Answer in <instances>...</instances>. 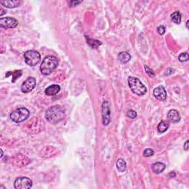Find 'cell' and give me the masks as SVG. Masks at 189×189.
Here are the masks:
<instances>
[{
  "mask_svg": "<svg viewBox=\"0 0 189 189\" xmlns=\"http://www.w3.org/2000/svg\"><path fill=\"white\" fill-rule=\"evenodd\" d=\"M118 59H119V61H121V62L126 64L130 61L131 56L126 52H120L119 55H118Z\"/></svg>",
  "mask_w": 189,
  "mask_h": 189,
  "instance_id": "cell-15",
  "label": "cell"
},
{
  "mask_svg": "<svg viewBox=\"0 0 189 189\" xmlns=\"http://www.w3.org/2000/svg\"><path fill=\"white\" fill-rule=\"evenodd\" d=\"M189 59V56L187 52H183L181 53L179 56V61L181 62H185V61H188Z\"/></svg>",
  "mask_w": 189,
  "mask_h": 189,
  "instance_id": "cell-20",
  "label": "cell"
},
{
  "mask_svg": "<svg viewBox=\"0 0 189 189\" xmlns=\"http://www.w3.org/2000/svg\"><path fill=\"white\" fill-rule=\"evenodd\" d=\"M157 32L160 35H163L165 33V28L164 26H160L157 28Z\"/></svg>",
  "mask_w": 189,
  "mask_h": 189,
  "instance_id": "cell-24",
  "label": "cell"
},
{
  "mask_svg": "<svg viewBox=\"0 0 189 189\" xmlns=\"http://www.w3.org/2000/svg\"><path fill=\"white\" fill-rule=\"evenodd\" d=\"M0 157H3V151H2V149H1V156H0Z\"/></svg>",
  "mask_w": 189,
  "mask_h": 189,
  "instance_id": "cell-27",
  "label": "cell"
},
{
  "mask_svg": "<svg viewBox=\"0 0 189 189\" xmlns=\"http://www.w3.org/2000/svg\"><path fill=\"white\" fill-rule=\"evenodd\" d=\"M0 3L8 8H14L19 7L21 5V2L19 0H5V1H0Z\"/></svg>",
  "mask_w": 189,
  "mask_h": 189,
  "instance_id": "cell-11",
  "label": "cell"
},
{
  "mask_svg": "<svg viewBox=\"0 0 189 189\" xmlns=\"http://www.w3.org/2000/svg\"><path fill=\"white\" fill-rule=\"evenodd\" d=\"M171 18H172V20L174 21V23L177 24H180L181 22V14L179 11H175L174 12L173 14L171 15Z\"/></svg>",
  "mask_w": 189,
  "mask_h": 189,
  "instance_id": "cell-18",
  "label": "cell"
},
{
  "mask_svg": "<svg viewBox=\"0 0 189 189\" xmlns=\"http://www.w3.org/2000/svg\"><path fill=\"white\" fill-rule=\"evenodd\" d=\"M86 38H87V36H86ZM87 43H88V44L92 47V48H98L100 45H101V42H100V41H98V40L87 39Z\"/></svg>",
  "mask_w": 189,
  "mask_h": 189,
  "instance_id": "cell-19",
  "label": "cell"
},
{
  "mask_svg": "<svg viewBox=\"0 0 189 189\" xmlns=\"http://www.w3.org/2000/svg\"><path fill=\"white\" fill-rule=\"evenodd\" d=\"M145 70H146V73L148 74V75L150 76L151 78H154V76H155V74H154V71L152 70V69H150L148 67H147L146 65L145 66Z\"/></svg>",
  "mask_w": 189,
  "mask_h": 189,
  "instance_id": "cell-23",
  "label": "cell"
},
{
  "mask_svg": "<svg viewBox=\"0 0 189 189\" xmlns=\"http://www.w3.org/2000/svg\"><path fill=\"white\" fill-rule=\"evenodd\" d=\"M30 116V111L28 109L22 107L14 110L10 114V119L15 123H21L27 120Z\"/></svg>",
  "mask_w": 189,
  "mask_h": 189,
  "instance_id": "cell-4",
  "label": "cell"
},
{
  "mask_svg": "<svg viewBox=\"0 0 189 189\" xmlns=\"http://www.w3.org/2000/svg\"><path fill=\"white\" fill-rule=\"evenodd\" d=\"M168 118L172 122L177 123L180 121V115H179V112L177 110H172L168 112Z\"/></svg>",
  "mask_w": 189,
  "mask_h": 189,
  "instance_id": "cell-13",
  "label": "cell"
},
{
  "mask_svg": "<svg viewBox=\"0 0 189 189\" xmlns=\"http://www.w3.org/2000/svg\"><path fill=\"white\" fill-rule=\"evenodd\" d=\"M65 117V110L62 106H53L50 107L45 113L47 121L52 124L60 122Z\"/></svg>",
  "mask_w": 189,
  "mask_h": 189,
  "instance_id": "cell-1",
  "label": "cell"
},
{
  "mask_svg": "<svg viewBox=\"0 0 189 189\" xmlns=\"http://www.w3.org/2000/svg\"><path fill=\"white\" fill-rule=\"evenodd\" d=\"M18 25L17 20L11 17H4L0 19V26L4 28H14Z\"/></svg>",
  "mask_w": 189,
  "mask_h": 189,
  "instance_id": "cell-8",
  "label": "cell"
},
{
  "mask_svg": "<svg viewBox=\"0 0 189 189\" xmlns=\"http://www.w3.org/2000/svg\"><path fill=\"white\" fill-rule=\"evenodd\" d=\"M36 85V79L33 77H29L24 81L21 87V92L24 93H28V92H31V91L35 88Z\"/></svg>",
  "mask_w": 189,
  "mask_h": 189,
  "instance_id": "cell-7",
  "label": "cell"
},
{
  "mask_svg": "<svg viewBox=\"0 0 189 189\" xmlns=\"http://www.w3.org/2000/svg\"><path fill=\"white\" fill-rule=\"evenodd\" d=\"M165 168V165L163 163H160V162H157V163H154L152 165V170L154 173L156 174H160L164 171Z\"/></svg>",
  "mask_w": 189,
  "mask_h": 189,
  "instance_id": "cell-14",
  "label": "cell"
},
{
  "mask_svg": "<svg viewBox=\"0 0 189 189\" xmlns=\"http://www.w3.org/2000/svg\"><path fill=\"white\" fill-rule=\"evenodd\" d=\"M128 83L131 90L134 94L141 96L146 93L147 89L146 86L137 78L130 76L128 79Z\"/></svg>",
  "mask_w": 189,
  "mask_h": 189,
  "instance_id": "cell-3",
  "label": "cell"
},
{
  "mask_svg": "<svg viewBox=\"0 0 189 189\" xmlns=\"http://www.w3.org/2000/svg\"><path fill=\"white\" fill-rule=\"evenodd\" d=\"M154 154V152L152 149V148H146V149H145L144 152H143V156L146 157H151V156L153 155Z\"/></svg>",
  "mask_w": 189,
  "mask_h": 189,
  "instance_id": "cell-21",
  "label": "cell"
},
{
  "mask_svg": "<svg viewBox=\"0 0 189 189\" xmlns=\"http://www.w3.org/2000/svg\"><path fill=\"white\" fill-rule=\"evenodd\" d=\"M153 94L156 98L161 101H165V99H166L167 98V92L163 86H159L156 87L154 90Z\"/></svg>",
  "mask_w": 189,
  "mask_h": 189,
  "instance_id": "cell-10",
  "label": "cell"
},
{
  "mask_svg": "<svg viewBox=\"0 0 189 189\" xmlns=\"http://www.w3.org/2000/svg\"><path fill=\"white\" fill-rule=\"evenodd\" d=\"M58 65H59V60L56 59L55 56H47L41 62L40 70L43 75H50L57 68Z\"/></svg>",
  "mask_w": 189,
  "mask_h": 189,
  "instance_id": "cell-2",
  "label": "cell"
},
{
  "mask_svg": "<svg viewBox=\"0 0 189 189\" xmlns=\"http://www.w3.org/2000/svg\"><path fill=\"white\" fill-rule=\"evenodd\" d=\"M81 2H77V1H71L70 2V5H71V7H75V6H76V5H79V4H80V3H81Z\"/></svg>",
  "mask_w": 189,
  "mask_h": 189,
  "instance_id": "cell-25",
  "label": "cell"
},
{
  "mask_svg": "<svg viewBox=\"0 0 189 189\" xmlns=\"http://www.w3.org/2000/svg\"><path fill=\"white\" fill-rule=\"evenodd\" d=\"M127 117L131 118V119H134L136 117H137V112H135L134 110H130L127 112Z\"/></svg>",
  "mask_w": 189,
  "mask_h": 189,
  "instance_id": "cell-22",
  "label": "cell"
},
{
  "mask_svg": "<svg viewBox=\"0 0 189 189\" xmlns=\"http://www.w3.org/2000/svg\"><path fill=\"white\" fill-rule=\"evenodd\" d=\"M60 90H61V87H60L59 85L52 84L51 86L47 87L46 90H45V94L47 95L50 96L56 95V94L59 93Z\"/></svg>",
  "mask_w": 189,
  "mask_h": 189,
  "instance_id": "cell-12",
  "label": "cell"
},
{
  "mask_svg": "<svg viewBox=\"0 0 189 189\" xmlns=\"http://www.w3.org/2000/svg\"><path fill=\"white\" fill-rule=\"evenodd\" d=\"M117 168L119 172H123L126 169V163L123 159H118L117 161Z\"/></svg>",
  "mask_w": 189,
  "mask_h": 189,
  "instance_id": "cell-16",
  "label": "cell"
},
{
  "mask_svg": "<svg viewBox=\"0 0 189 189\" xmlns=\"http://www.w3.org/2000/svg\"><path fill=\"white\" fill-rule=\"evenodd\" d=\"M25 62L31 67L36 66L41 60V55L36 50H28L24 54Z\"/></svg>",
  "mask_w": 189,
  "mask_h": 189,
  "instance_id": "cell-5",
  "label": "cell"
},
{
  "mask_svg": "<svg viewBox=\"0 0 189 189\" xmlns=\"http://www.w3.org/2000/svg\"><path fill=\"white\" fill-rule=\"evenodd\" d=\"M184 149L185 151H188V141H186V142L184 144Z\"/></svg>",
  "mask_w": 189,
  "mask_h": 189,
  "instance_id": "cell-26",
  "label": "cell"
},
{
  "mask_svg": "<svg viewBox=\"0 0 189 189\" xmlns=\"http://www.w3.org/2000/svg\"><path fill=\"white\" fill-rule=\"evenodd\" d=\"M186 28H188V21H187V22H186Z\"/></svg>",
  "mask_w": 189,
  "mask_h": 189,
  "instance_id": "cell-28",
  "label": "cell"
},
{
  "mask_svg": "<svg viewBox=\"0 0 189 189\" xmlns=\"http://www.w3.org/2000/svg\"><path fill=\"white\" fill-rule=\"evenodd\" d=\"M102 118L104 126H107L110 122V110L108 101H105L102 104Z\"/></svg>",
  "mask_w": 189,
  "mask_h": 189,
  "instance_id": "cell-9",
  "label": "cell"
},
{
  "mask_svg": "<svg viewBox=\"0 0 189 189\" xmlns=\"http://www.w3.org/2000/svg\"><path fill=\"white\" fill-rule=\"evenodd\" d=\"M32 185L31 179L26 177H19L14 181V188L16 189H29Z\"/></svg>",
  "mask_w": 189,
  "mask_h": 189,
  "instance_id": "cell-6",
  "label": "cell"
},
{
  "mask_svg": "<svg viewBox=\"0 0 189 189\" xmlns=\"http://www.w3.org/2000/svg\"><path fill=\"white\" fill-rule=\"evenodd\" d=\"M168 127H169V124L167 122H165V121H163L158 124L157 130L160 133H163V132H166L168 130Z\"/></svg>",
  "mask_w": 189,
  "mask_h": 189,
  "instance_id": "cell-17",
  "label": "cell"
}]
</instances>
